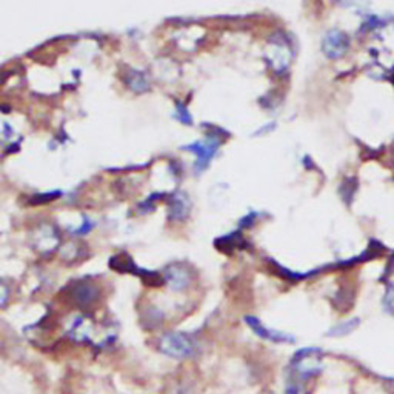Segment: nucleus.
Returning a JSON list of instances; mask_svg holds the SVG:
<instances>
[{
    "label": "nucleus",
    "mask_w": 394,
    "mask_h": 394,
    "mask_svg": "<svg viewBox=\"0 0 394 394\" xmlns=\"http://www.w3.org/2000/svg\"><path fill=\"white\" fill-rule=\"evenodd\" d=\"M292 370L300 379H310L324 370L322 351L319 348H304L292 357Z\"/></svg>",
    "instance_id": "obj_1"
},
{
    "label": "nucleus",
    "mask_w": 394,
    "mask_h": 394,
    "mask_svg": "<svg viewBox=\"0 0 394 394\" xmlns=\"http://www.w3.org/2000/svg\"><path fill=\"white\" fill-rule=\"evenodd\" d=\"M195 341L185 334L179 332H171L163 334L159 341V350L173 359H185L195 353Z\"/></svg>",
    "instance_id": "obj_2"
},
{
    "label": "nucleus",
    "mask_w": 394,
    "mask_h": 394,
    "mask_svg": "<svg viewBox=\"0 0 394 394\" xmlns=\"http://www.w3.org/2000/svg\"><path fill=\"white\" fill-rule=\"evenodd\" d=\"M219 145H221V141L219 137L214 136H208L205 141H199L192 145L185 146V150L195 153L197 155V162H196V168L197 171H202L208 167V163L212 162L213 155L216 154Z\"/></svg>",
    "instance_id": "obj_3"
},
{
    "label": "nucleus",
    "mask_w": 394,
    "mask_h": 394,
    "mask_svg": "<svg viewBox=\"0 0 394 394\" xmlns=\"http://www.w3.org/2000/svg\"><path fill=\"white\" fill-rule=\"evenodd\" d=\"M70 299L75 302L79 307H89L97 302L100 296V290L94 282H76L75 285H71L68 290Z\"/></svg>",
    "instance_id": "obj_4"
},
{
    "label": "nucleus",
    "mask_w": 394,
    "mask_h": 394,
    "mask_svg": "<svg viewBox=\"0 0 394 394\" xmlns=\"http://www.w3.org/2000/svg\"><path fill=\"white\" fill-rule=\"evenodd\" d=\"M70 336L76 342L97 344V328L91 317H79L70 329Z\"/></svg>",
    "instance_id": "obj_5"
},
{
    "label": "nucleus",
    "mask_w": 394,
    "mask_h": 394,
    "mask_svg": "<svg viewBox=\"0 0 394 394\" xmlns=\"http://www.w3.org/2000/svg\"><path fill=\"white\" fill-rule=\"evenodd\" d=\"M165 282L168 283V287L174 291H182L190 287L191 283V274L190 270L179 263H173L165 270Z\"/></svg>",
    "instance_id": "obj_6"
},
{
    "label": "nucleus",
    "mask_w": 394,
    "mask_h": 394,
    "mask_svg": "<svg viewBox=\"0 0 394 394\" xmlns=\"http://www.w3.org/2000/svg\"><path fill=\"white\" fill-rule=\"evenodd\" d=\"M245 322L248 324V327L253 329V332L258 334L259 337L265 339V341H270V342H276V344H285V342H295V337L285 334V333H280L276 332V329H270L265 327L259 319H256L253 316L245 317Z\"/></svg>",
    "instance_id": "obj_7"
},
{
    "label": "nucleus",
    "mask_w": 394,
    "mask_h": 394,
    "mask_svg": "<svg viewBox=\"0 0 394 394\" xmlns=\"http://www.w3.org/2000/svg\"><path fill=\"white\" fill-rule=\"evenodd\" d=\"M348 48V39L346 35L341 31H332L328 33V35L325 38L324 42V51L327 53L328 58L336 59V58H341L342 54L346 51Z\"/></svg>",
    "instance_id": "obj_8"
},
{
    "label": "nucleus",
    "mask_w": 394,
    "mask_h": 394,
    "mask_svg": "<svg viewBox=\"0 0 394 394\" xmlns=\"http://www.w3.org/2000/svg\"><path fill=\"white\" fill-rule=\"evenodd\" d=\"M191 209V204L190 199L183 195V192H179V195L173 196V199L170 200V219L171 221H183L187 219L190 214Z\"/></svg>",
    "instance_id": "obj_9"
},
{
    "label": "nucleus",
    "mask_w": 394,
    "mask_h": 394,
    "mask_svg": "<svg viewBox=\"0 0 394 394\" xmlns=\"http://www.w3.org/2000/svg\"><path fill=\"white\" fill-rule=\"evenodd\" d=\"M58 242H59L58 231L54 230L51 225H43L40 226V230L35 233V243H38V246L42 251L54 250V246L58 245Z\"/></svg>",
    "instance_id": "obj_10"
},
{
    "label": "nucleus",
    "mask_w": 394,
    "mask_h": 394,
    "mask_svg": "<svg viewBox=\"0 0 394 394\" xmlns=\"http://www.w3.org/2000/svg\"><path fill=\"white\" fill-rule=\"evenodd\" d=\"M126 82H128V87H130L133 91H136V93H143V91H146L150 87L148 77H146L142 71H136V70H131L128 72Z\"/></svg>",
    "instance_id": "obj_11"
},
{
    "label": "nucleus",
    "mask_w": 394,
    "mask_h": 394,
    "mask_svg": "<svg viewBox=\"0 0 394 394\" xmlns=\"http://www.w3.org/2000/svg\"><path fill=\"white\" fill-rule=\"evenodd\" d=\"M359 327V319H350V320H345L342 324H337L336 327H333L332 329L328 332V336H336V337H341L345 334H350L353 333L354 329Z\"/></svg>",
    "instance_id": "obj_12"
},
{
    "label": "nucleus",
    "mask_w": 394,
    "mask_h": 394,
    "mask_svg": "<svg viewBox=\"0 0 394 394\" xmlns=\"http://www.w3.org/2000/svg\"><path fill=\"white\" fill-rule=\"evenodd\" d=\"M177 119L180 122H183L185 125H190L192 122V117L188 113V109L183 106L182 104H177Z\"/></svg>",
    "instance_id": "obj_13"
},
{
    "label": "nucleus",
    "mask_w": 394,
    "mask_h": 394,
    "mask_svg": "<svg viewBox=\"0 0 394 394\" xmlns=\"http://www.w3.org/2000/svg\"><path fill=\"white\" fill-rule=\"evenodd\" d=\"M383 305L387 308L388 313L394 316V291L391 290L387 291V295H385V299H383Z\"/></svg>",
    "instance_id": "obj_14"
},
{
    "label": "nucleus",
    "mask_w": 394,
    "mask_h": 394,
    "mask_svg": "<svg viewBox=\"0 0 394 394\" xmlns=\"http://www.w3.org/2000/svg\"><path fill=\"white\" fill-rule=\"evenodd\" d=\"M8 300V288L4 285V283H0V308H2Z\"/></svg>",
    "instance_id": "obj_15"
},
{
    "label": "nucleus",
    "mask_w": 394,
    "mask_h": 394,
    "mask_svg": "<svg viewBox=\"0 0 394 394\" xmlns=\"http://www.w3.org/2000/svg\"><path fill=\"white\" fill-rule=\"evenodd\" d=\"M285 394H308V393L302 390L300 387H290Z\"/></svg>",
    "instance_id": "obj_16"
},
{
    "label": "nucleus",
    "mask_w": 394,
    "mask_h": 394,
    "mask_svg": "<svg viewBox=\"0 0 394 394\" xmlns=\"http://www.w3.org/2000/svg\"><path fill=\"white\" fill-rule=\"evenodd\" d=\"M91 226H93V224L85 222V224H84V226L79 228V230L76 231V234H85V233H88V231L91 230Z\"/></svg>",
    "instance_id": "obj_17"
}]
</instances>
